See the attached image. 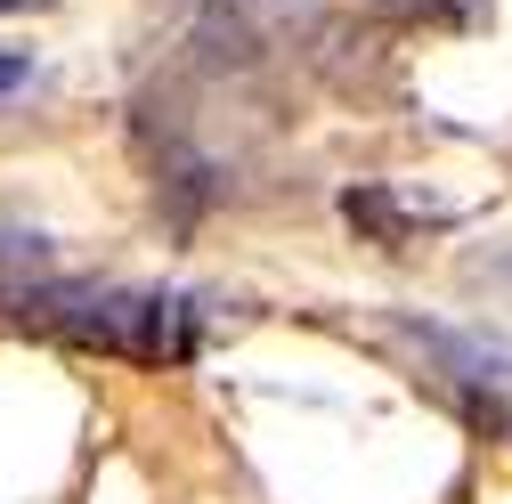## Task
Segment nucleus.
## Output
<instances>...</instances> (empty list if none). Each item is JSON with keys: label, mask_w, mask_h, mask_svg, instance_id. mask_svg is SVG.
<instances>
[{"label": "nucleus", "mask_w": 512, "mask_h": 504, "mask_svg": "<svg viewBox=\"0 0 512 504\" xmlns=\"http://www.w3.org/2000/svg\"><path fill=\"white\" fill-rule=\"evenodd\" d=\"M0 309L57 342H82L139 366H187L196 358V301L187 293H131V285H0Z\"/></svg>", "instance_id": "1"}, {"label": "nucleus", "mask_w": 512, "mask_h": 504, "mask_svg": "<svg viewBox=\"0 0 512 504\" xmlns=\"http://www.w3.org/2000/svg\"><path fill=\"white\" fill-rule=\"evenodd\" d=\"M399 342H415L447 383H488V391H512V342L496 334H464V326H431V318H391Z\"/></svg>", "instance_id": "2"}, {"label": "nucleus", "mask_w": 512, "mask_h": 504, "mask_svg": "<svg viewBox=\"0 0 512 504\" xmlns=\"http://www.w3.org/2000/svg\"><path fill=\"white\" fill-rule=\"evenodd\" d=\"M342 220L366 236V244H407V236H423V228H439L447 212H431V204H415V196H399V187H382V179H358L350 196H342Z\"/></svg>", "instance_id": "3"}, {"label": "nucleus", "mask_w": 512, "mask_h": 504, "mask_svg": "<svg viewBox=\"0 0 512 504\" xmlns=\"http://www.w3.org/2000/svg\"><path fill=\"white\" fill-rule=\"evenodd\" d=\"M391 25H439V33H472L488 17V0H374Z\"/></svg>", "instance_id": "4"}, {"label": "nucleus", "mask_w": 512, "mask_h": 504, "mask_svg": "<svg viewBox=\"0 0 512 504\" xmlns=\"http://www.w3.org/2000/svg\"><path fill=\"white\" fill-rule=\"evenodd\" d=\"M41 269H49V236L0 228V285H25V277H41Z\"/></svg>", "instance_id": "5"}, {"label": "nucleus", "mask_w": 512, "mask_h": 504, "mask_svg": "<svg viewBox=\"0 0 512 504\" xmlns=\"http://www.w3.org/2000/svg\"><path fill=\"white\" fill-rule=\"evenodd\" d=\"M25 90H41V57L33 49H0V114H9Z\"/></svg>", "instance_id": "6"}, {"label": "nucleus", "mask_w": 512, "mask_h": 504, "mask_svg": "<svg viewBox=\"0 0 512 504\" xmlns=\"http://www.w3.org/2000/svg\"><path fill=\"white\" fill-rule=\"evenodd\" d=\"M25 9H49V0H0V17H25Z\"/></svg>", "instance_id": "7"}]
</instances>
